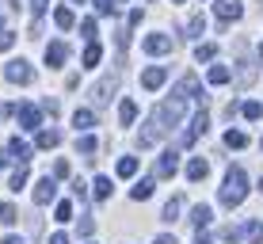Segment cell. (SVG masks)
<instances>
[{
  "instance_id": "obj_19",
  "label": "cell",
  "mask_w": 263,
  "mask_h": 244,
  "mask_svg": "<svg viewBox=\"0 0 263 244\" xmlns=\"http://www.w3.org/2000/svg\"><path fill=\"white\" fill-rule=\"evenodd\" d=\"M99 58H103V46H99V42H88V50H84V58H80V65L92 69V65H99Z\"/></svg>"
},
{
  "instance_id": "obj_30",
  "label": "cell",
  "mask_w": 263,
  "mask_h": 244,
  "mask_svg": "<svg viewBox=\"0 0 263 244\" xmlns=\"http://www.w3.org/2000/svg\"><path fill=\"white\" fill-rule=\"evenodd\" d=\"M134 172H138V157H122V160H119V176H122V179H130Z\"/></svg>"
},
{
  "instance_id": "obj_17",
  "label": "cell",
  "mask_w": 263,
  "mask_h": 244,
  "mask_svg": "<svg viewBox=\"0 0 263 244\" xmlns=\"http://www.w3.org/2000/svg\"><path fill=\"white\" fill-rule=\"evenodd\" d=\"M206 176H210V164H206L202 157H191V164H187V179L198 183V179H206Z\"/></svg>"
},
{
  "instance_id": "obj_12",
  "label": "cell",
  "mask_w": 263,
  "mask_h": 244,
  "mask_svg": "<svg viewBox=\"0 0 263 244\" xmlns=\"http://www.w3.org/2000/svg\"><path fill=\"white\" fill-rule=\"evenodd\" d=\"M65 61H69V46H65V42H50V46H46V65L61 69Z\"/></svg>"
},
{
  "instance_id": "obj_35",
  "label": "cell",
  "mask_w": 263,
  "mask_h": 244,
  "mask_svg": "<svg viewBox=\"0 0 263 244\" xmlns=\"http://www.w3.org/2000/svg\"><path fill=\"white\" fill-rule=\"evenodd\" d=\"M92 4H96L99 15H115V12H119V4H115V0H92Z\"/></svg>"
},
{
  "instance_id": "obj_11",
  "label": "cell",
  "mask_w": 263,
  "mask_h": 244,
  "mask_svg": "<svg viewBox=\"0 0 263 244\" xmlns=\"http://www.w3.org/2000/svg\"><path fill=\"white\" fill-rule=\"evenodd\" d=\"M214 12H217V20H221V23H229V20H240L244 8H240V0H217Z\"/></svg>"
},
{
  "instance_id": "obj_47",
  "label": "cell",
  "mask_w": 263,
  "mask_h": 244,
  "mask_svg": "<svg viewBox=\"0 0 263 244\" xmlns=\"http://www.w3.org/2000/svg\"><path fill=\"white\" fill-rule=\"evenodd\" d=\"M256 53H259V61H263V42H259V50H256Z\"/></svg>"
},
{
  "instance_id": "obj_33",
  "label": "cell",
  "mask_w": 263,
  "mask_h": 244,
  "mask_svg": "<svg viewBox=\"0 0 263 244\" xmlns=\"http://www.w3.org/2000/svg\"><path fill=\"white\" fill-rule=\"evenodd\" d=\"M237 65H240V84H248V80L256 77V69H252V58H240Z\"/></svg>"
},
{
  "instance_id": "obj_5",
  "label": "cell",
  "mask_w": 263,
  "mask_h": 244,
  "mask_svg": "<svg viewBox=\"0 0 263 244\" xmlns=\"http://www.w3.org/2000/svg\"><path fill=\"white\" fill-rule=\"evenodd\" d=\"M4 77L12 80V84H31L34 80V69L27 65L23 58H15V61H8V69H4Z\"/></svg>"
},
{
  "instance_id": "obj_27",
  "label": "cell",
  "mask_w": 263,
  "mask_h": 244,
  "mask_svg": "<svg viewBox=\"0 0 263 244\" xmlns=\"http://www.w3.org/2000/svg\"><path fill=\"white\" fill-rule=\"evenodd\" d=\"M77 149H80V153H84V157H92V153L99 149V141L92 138V134H80V138H77Z\"/></svg>"
},
{
  "instance_id": "obj_4",
  "label": "cell",
  "mask_w": 263,
  "mask_h": 244,
  "mask_svg": "<svg viewBox=\"0 0 263 244\" xmlns=\"http://www.w3.org/2000/svg\"><path fill=\"white\" fill-rule=\"evenodd\" d=\"M115 92H119V73L103 77V80H99V84L92 88V103H96V107H107V103H111V96H115Z\"/></svg>"
},
{
  "instance_id": "obj_36",
  "label": "cell",
  "mask_w": 263,
  "mask_h": 244,
  "mask_svg": "<svg viewBox=\"0 0 263 244\" xmlns=\"http://www.w3.org/2000/svg\"><path fill=\"white\" fill-rule=\"evenodd\" d=\"M12 42H15V31L12 27H0V50H12Z\"/></svg>"
},
{
  "instance_id": "obj_49",
  "label": "cell",
  "mask_w": 263,
  "mask_h": 244,
  "mask_svg": "<svg viewBox=\"0 0 263 244\" xmlns=\"http://www.w3.org/2000/svg\"><path fill=\"white\" fill-rule=\"evenodd\" d=\"M172 4H183V0H172Z\"/></svg>"
},
{
  "instance_id": "obj_8",
  "label": "cell",
  "mask_w": 263,
  "mask_h": 244,
  "mask_svg": "<svg viewBox=\"0 0 263 244\" xmlns=\"http://www.w3.org/2000/svg\"><path fill=\"white\" fill-rule=\"evenodd\" d=\"M176 172H179V153L176 149H164V153H160V160H157V176L160 179H172Z\"/></svg>"
},
{
  "instance_id": "obj_41",
  "label": "cell",
  "mask_w": 263,
  "mask_h": 244,
  "mask_svg": "<svg viewBox=\"0 0 263 244\" xmlns=\"http://www.w3.org/2000/svg\"><path fill=\"white\" fill-rule=\"evenodd\" d=\"M69 176V164L65 160H58V164H53V179H65Z\"/></svg>"
},
{
  "instance_id": "obj_10",
  "label": "cell",
  "mask_w": 263,
  "mask_h": 244,
  "mask_svg": "<svg viewBox=\"0 0 263 244\" xmlns=\"http://www.w3.org/2000/svg\"><path fill=\"white\" fill-rule=\"evenodd\" d=\"M8 160H15V164H20V168H27V160H31V145H27V141H20V138H12V141H8Z\"/></svg>"
},
{
  "instance_id": "obj_43",
  "label": "cell",
  "mask_w": 263,
  "mask_h": 244,
  "mask_svg": "<svg viewBox=\"0 0 263 244\" xmlns=\"http://www.w3.org/2000/svg\"><path fill=\"white\" fill-rule=\"evenodd\" d=\"M92 229H96V221H92V218L80 221V233H84V237H92Z\"/></svg>"
},
{
  "instance_id": "obj_44",
  "label": "cell",
  "mask_w": 263,
  "mask_h": 244,
  "mask_svg": "<svg viewBox=\"0 0 263 244\" xmlns=\"http://www.w3.org/2000/svg\"><path fill=\"white\" fill-rule=\"evenodd\" d=\"M50 244H69V237H65V233H53V237H50Z\"/></svg>"
},
{
  "instance_id": "obj_31",
  "label": "cell",
  "mask_w": 263,
  "mask_h": 244,
  "mask_svg": "<svg viewBox=\"0 0 263 244\" xmlns=\"http://www.w3.org/2000/svg\"><path fill=\"white\" fill-rule=\"evenodd\" d=\"M214 53H217L214 42H202V46H195V61H214Z\"/></svg>"
},
{
  "instance_id": "obj_9",
  "label": "cell",
  "mask_w": 263,
  "mask_h": 244,
  "mask_svg": "<svg viewBox=\"0 0 263 244\" xmlns=\"http://www.w3.org/2000/svg\"><path fill=\"white\" fill-rule=\"evenodd\" d=\"M164 80H168V69L164 65H153V69H145V73H141V88H145V92H157Z\"/></svg>"
},
{
  "instance_id": "obj_34",
  "label": "cell",
  "mask_w": 263,
  "mask_h": 244,
  "mask_svg": "<svg viewBox=\"0 0 263 244\" xmlns=\"http://www.w3.org/2000/svg\"><path fill=\"white\" fill-rule=\"evenodd\" d=\"M27 179H31V176H27V168H15V176H12V183H8V187H12V191H23Z\"/></svg>"
},
{
  "instance_id": "obj_20",
  "label": "cell",
  "mask_w": 263,
  "mask_h": 244,
  "mask_svg": "<svg viewBox=\"0 0 263 244\" xmlns=\"http://www.w3.org/2000/svg\"><path fill=\"white\" fill-rule=\"evenodd\" d=\"M134 119H138V103H134V99H122V103H119V122L130 126Z\"/></svg>"
},
{
  "instance_id": "obj_42",
  "label": "cell",
  "mask_w": 263,
  "mask_h": 244,
  "mask_svg": "<svg viewBox=\"0 0 263 244\" xmlns=\"http://www.w3.org/2000/svg\"><path fill=\"white\" fill-rule=\"evenodd\" d=\"M72 195H77L80 202H84V198H88V187H84V183H80V179H77V183H72Z\"/></svg>"
},
{
  "instance_id": "obj_38",
  "label": "cell",
  "mask_w": 263,
  "mask_h": 244,
  "mask_svg": "<svg viewBox=\"0 0 263 244\" xmlns=\"http://www.w3.org/2000/svg\"><path fill=\"white\" fill-rule=\"evenodd\" d=\"M80 34H84L88 42H96V20H84V23H80Z\"/></svg>"
},
{
  "instance_id": "obj_46",
  "label": "cell",
  "mask_w": 263,
  "mask_h": 244,
  "mask_svg": "<svg viewBox=\"0 0 263 244\" xmlns=\"http://www.w3.org/2000/svg\"><path fill=\"white\" fill-rule=\"evenodd\" d=\"M4 244H23V237H4Z\"/></svg>"
},
{
  "instance_id": "obj_22",
  "label": "cell",
  "mask_w": 263,
  "mask_h": 244,
  "mask_svg": "<svg viewBox=\"0 0 263 244\" xmlns=\"http://www.w3.org/2000/svg\"><path fill=\"white\" fill-rule=\"evenodd\" d=\"M179 210H183V198H168V202H164V214H160V218H164V221H176L179 218Z\"/></svg>"
},
{
  "instance_id": "obj_6",
  "label": "cell",
  "mask_w": 263,
  "mask_h": 244,
  "mask_svg": "<svg viewBox=\"0 0 263 244\" xmlns=\"http://www.w3.org/2000/svg\"><path fill=\"white\" fill-rule=\"evenodd\" d=\"M12 115L20 119V130H39V126H42V111H39L34 103H23V107H15Z\"/></svg>"
},
{
  "instance_id": "obj_24",
  "label": "cell",
  "mask_w": 263,
  "mask_h": 244,
  "mask_svg": "<svg viewBox=\"0 0 263 244\" xmlns=\"http://www.w3.org/2000/svg\"><path fill=\"white\" fill-rule=\"evenodd\" d=\"M240 237H248L252 244H263V221H248V225H244V233H240Z\"/></svg>"
},
{
  "instance_id": "obj_18",
  "label": "cell",
  "mask_w": 263,
  "mask_h": 244,
  "mask_svg": "<svg viewBox=\"0 0 263 244\" xmlns=\"http://www.w3.org/2000/svg\"><path fill=\"white\" fill-rule=\"evenodd\" d=\"M202 34H206V15L198 12V15L187 20V39H202Z\"/></svg>"
},
{
  "instance_id": "obj_45",
  "label": "cell",
  "mask_w": 263,
  "mask_h": 244,
  "mask_svg": "<svg viewBox=\"0 0 263 244\" xmlns=\"http://www.w3.org/2000/svg\"><path fill=\"white\" fill-rule=\"evenodd\" d=\"M157 244H179L176 237H168V233H164V237H157Z\"/></svg>"
},
{
  "instance_id": "obj_39",
  "label": "cell",
  "mask_w": 263,
  "mask_h": 244,
  "mask_svg": "<svg viewBox=\"0 0 263 244\" xmlns=\"http://www.w3.org/2000/svg\"><path fill=\"white\" fill-rule=\"evenodd\" d=\"M53 214H58V221H72V206L69 202H58V210H53Z\"/></svg>"
},
{
  "instance_id": "obj_50",
  "label": "cell",
  "mask_w": 263,
  "mask_h": 244,
  "mask_svg": "<svg viewBox=\"0 0 263 244\" xmlns=\"http://www.w3.org/2000/svg\"><path fill=\"white\" fill-rule=\"evenodd\" d=\"M259 149H263V138H259Z\"/></svg>"
},
{
  "instance_id": "obj_28",
  "label": "cell",
  "mask_w": 263,
  "mask_h": 244,
  "mask_svg": "<svg viewBox=\"0 0 263 244\" xmlns=\"http://www.w3.org/2000/svg\"><path fill=\"white\" fill-rule=\"evenodd\" d=\"M58 141H61L58 130H39V149H53Z\"/></svg>"
},
{
  "instance_id": "obj_32",
  "label": "cell",
  "mask_w": 263,
  "mask_h": 244,
  "mask_svg": "<svg viewBox=\"0 0 263 244\" xmlns=\"http://www.w3.org/2000/svg\"><path fill=\"white\" fill-rule=\"evenodd\" d=\"M53 23H58L61 31H69V27H72V12H69V8H58V12H53Z\"/></svg>"
},
{
  "instance_id": "obj_1",
  "label": "cell",
  "mask_w": 263,
  "mask_h": 244,
  "mask_svg": "<svg viewBox=\"0 0 263 244\" xmlns=\"http://www.w3.org/2000/svg\"><path fill=\"white\" fill-rule=\"evenodd\" d=\"M179 122H183V99H172V103H160L157 111L149 115L145 130H141V149L157 145V141L164 138V134H172Z\"/></svg>"
},
{
  "instance_id": "obj_29",
  "label": "cell",
  "mask_w": 263,
  "mask_h": 244,
  "mask_svg": "<svg viewBox=\"0 0 263 244\" xmlns=\"http://www.w3.org/2000/svg\"><path fill=\"white\" fill-rule=\"evenodd\" d=\"M225 145H229V149H244V145H248V134L229 130V134H225Z\"/></svg>"
},
{
  "instance_id": "obj_37",
  "label": "cell",
  "mask_w": 263,
  "mask_h": 244,
  "mask_svg": "<svg viewBox=\"0 0 263 244\" xmlns=\"http://www.w3.org/2000/svg\"><path fill=\"white\" fill-rule=\"evenodd\" d=\"M46 8H50V0H31V12H34V23L46 15Z\"/></svg>"
},
{
  "instance_id": "obj_26",
  "label": "cell",
  "mask_w": 263,
  "mask_h": 244,
  "mask_svg": "<svg viewBox=\"0 0 263 244\" xmlns=\"http://www.w3.org/2000/svg\"><path fill=\"white\" fill-rule=\"evenodd\" d=\"M240 115H244L248 122H256V119H263V103H256V99H248V103L240 107Z\"/></svg>"
},
{
  "instance_id": "obj_48",
  "label": "cell",
  "mask_w": 263,
  "mask_h": 244,
  "mask_svg": "<svg viewBox=\"0 0 263 244\" xmlns=\"http://www.w3.org/2000/svg\"><path fill=\"white\" fill-rule=\"evenodd\" d=\"M72 4H84V0H72Z\"/></svg>"
},
{
  "instance_id": "obj_16",
  "label": "cell",
  "mask_w": 263,
  "mask_h": 244,
  "mask_svg": "<svg viewBox=\"0 0 263 244\" xmlns=\"http://www.w3.org/2000/svg\"><path fill=\"white\" fill-rule=\"evenodd\" d=\"M210 221H214V210H210L206 202H202V206H195V210H191V225H195L198 233H202V229H206Z\"/></svg>"
},
{
  "instance_id": "obj_15",
  "label": "cell",
  "mask_w": 263,
  "mask_h": 244,
  "mask_svg": "<svg viewBox=\"0 0 263 244\" xmlns=\"http://www.w3.org/2000/svg\"><path fill=\"white\" fill-rule=\"evenodd\" d=\"M153 187H157V179H153V176H145V179H138V183H134L130 198H134V202H145V198H153Z\"/></svg>"
},
{
  "instance_id": "obj_2",
  "label": "cell",
  "mask_w": 263,
  "mask_h": 244,
  "mask_svg": "<svg viewBox=\"0 0 263 244\" xmlns=\"http://www.w3.org/2000/svg\"><path fill=\"white\" fill-rule=\"evenodd\" d=\"M244 195H248V176H244V168L233 164L229 172H225V183H221V195H217V198H221V206L233 210V206L244 202Z\"/></svg>"
},
{
  "instance_id": "obj_40",
  "label": "cell",
  "mask_w": 263,
  "mask_h": 244,
  "mask_svg": "<svg viewBox=\"0 0 263 244\" xmlns=\"http://www.w3.org/2000/svg\"><path fill=\"white\" fill-rule=\"evenodd\" d=\"M42 111H50V119H53V115L61 111V103H58V99H42Z\"/></svg>"
},
{
  "instance_id": "obj_7",
  "label": "cell",
  "mask_w": 263,
  "mask_h": 244,
  "mask_svg": "<svg viewBox=\"0 0 263 244\" xmlns=\"http://www.w3.org/2000/svg\"><path fill=\"white\" fill-rule=\"evenodd\" d=\"M53 198H58V179H53V176H42L39 187H34V206H50Z\"/></svg>"
},
{
  "instance_id": "obj_21",
  "label": "cell",
  "mask_w": 263,
  "mask_h": 244,
  "mask_svg": "<svg viewBox=\"0 0 263 244\" xmlns=\"http://www.w3.org/2000/svg\"><path fill=\"white\" fill-rule=\"evenodd\" d=\"M206 80H210V84H229V80H233V69H229V65H214L210 73H206Z\"/></svg>"
},
{
  "instance_id": "obj_3",
  "label": "cell",
  "mask_w": 263,
  "mask_h": 244,
  "mask_svg": "<svg viewBox=\"0 0 263 244\" xmlns=\"http://www.w3.org/2000/svg\"><path fill=\"white\" fill-rule=\"evenodd\" d=\"M206 130H210V115H206V107H198V111L191 115V122H187V134L179 138V145H195V138L206 134Z\"/></svg>"
},
{
  "instance_id": "obj_25",
  "label": "cell",
  "mask_w": 263,
  "mask_h": 244,
  "mask_svg": "<svg viewBox=\"0 0 263 244\" xmlns=\"http://www.w3.org/2000/svg\"><path fill=\"white\" fill-rule=\"evenodd\" d=\"M15 221H20V210L12 202H0V225H15Z\"/></svg>"
},
{
  "instance_id": "obj_23",
  "label": "cell",
  "mask_w": 263,
  "mask_h": 244,
  "mask_svg": "<svg viewBox=\"0 0 263 244\" xmlns=\"http://www.w3.org/2000/svg\"><path fill=\"white\" fill-rule=\"evenodd\" d=\"M96 198H99V202H103V198H111V191H115V187H111V176H96Z\"/></svg>"
},
{
  "instance_id": "obj_14",
  "label": "cell",
  "mask_w": 263,
  "mask_h": 244,
  "mask_svg": "<svg viewBox=\"0 0 263 244\" xmlns=\"http://www.w3.org/2000/svg\"><path fill=\"white\" fill-rule=\"evenodd\" d=\"M72 126H77V134H88L96 126V115L88 111V107H77V111H72Z\"/></svg>"
},
{
  "instance_id": "obj_13",
  "label": "cell",
  "mask_w": 263,
  "mask_h": 244,
  "mask_svg": "<svg viewBox=\"0 0 263 244\" xmlns=\"http://www.w3.org/2000/svg\"><path fill=\"white\" fill-rule=\"evenodd\" d=\"M145 53H168L172 50V34H149V39L141 42Z\"/></svg>"
}]
</instances>
